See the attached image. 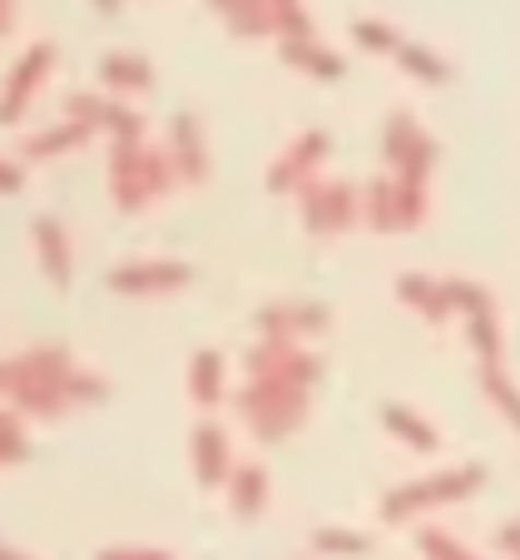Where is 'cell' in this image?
<instances>
[{
    "instance_id": "obj_2",
    "label": "cell",
    "mask_w": 520,
    "mask_h": 560,
    "mask_svg": "<svg viewBox=\"0 0 520 560\" xmlns=\"http://www.w3.org/2000/svg\"><path fill=\"white\" fill-rule=\"evenodd\" d=\"M193 446H203V481H218V476H223V442H218V432H213V427H203V432H199V442H193Z\"/></svg>"
},
{
    "instance_id": "obj_1",
    "label": "cell",
    "mask_w": 520,
    "mask_h": 560,
    "mask_svg": "<svg viewBox=\"0 0 520 560\" xmlns=\"http://www.w3.org/2000/svg\"><path fill=\"white\" fill-rule=\"evenodd\" d=\"M35 244H45V258H50V278L64 283V244H60V223L45 219L35 223Z\"/></svg>"
}]
</instances>
